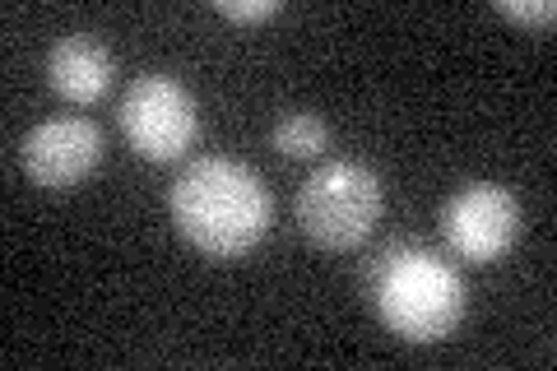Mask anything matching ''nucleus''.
<instances>
[{"label":"nucleus","mask_w":557,"mask_h":371,"mask_svg":"<svg viewBox=\"0 0 557 371\" xmlns=\"http://www.w3.org/2000/svg\"><path fill=\"white\" fill-rule=\"evenodd\" d=\"M172 223L196 251L214 260H237L270 233V190L237 158H200L172 182Z\"/></svg>","instance_id":"nucleus-1"},{"label":"nucleus","mask_w":557,"mask_h":371,"mask_svg":"<svg viewBox=\"0 0 557 371\" xmlns=\"http://www.w3.org/2000/svg\"><path fill=\"white\" fill-rule=\"evenodd\" d=\"M372 307L381 325L409 344H442L465 321V279L423 246H395L372 270Z\"/></svg>","instance_id":"nucleus-2"},{"label":"nucleus","mask_w":557,"mask_h":371,"mask_svg":"<svg viewBox=\"0 0 557 371\" xmlns=\"http://www.w3.org/2000/svg\"><path fill=\"white\" fill-rule=\"evenodd\" d=\"M381 205L386 196H381L376 172L362 163H325L298 190V223L325 251H354L358 242L372 237Z\"/></svg>","instance_id":"nucleus-3"},{"label":"nucleus","mask_w":557,"mask_h":371,"mask_svg":"<svg viewBox=\"0 0 557 371\" xmlns=\"http://www.w3.org/2000/svg\"><path fill=\"white\" fill-rule=\"evenodd\" d=\"M121 131L145 163H177L200 135V108L172 75H139L121 98Z\"/></svg>","instance_id":"nucleus-4"},{"label":"nucleus","mask_w":557,"mask_h":371,"mask_svg":"<svg viewBox=\"0 0 557 371\" xmlns=\"http://www.w3.org/2000/svg\"><path fill=\"white\" fill-rule=\"evenodd\" d=\"M442 233L450 251L469 264H493L516 246L520 237V205L507 186L474 182L456 190L442 209Z\"/></svg>","instance_id":"nucleus-5"},{"label":"nucleus","mask_w":557,"mask_h":371,"mask_svg":"<svg viewBox=\"0 0 557 371\" xmlns=\"http://www.w3.org/2000/svg\"><path fill=\"white\" fill-rule=\"evenodd\" d=\"M24 172L42 190H75L102 163V131L89 116H51L24 135Z\"/></svg>","instance_id":"nucleus-6"},{"label":"nucleus","mask_w":557,"mask_h":371,"mask_svg":"<svg viewBox=\"0 0 557 371\" xmlns=\"http://www.w3.org/2000/svg\"><path fill=\"white\" fill-rule=\"evenodd\" d=\"M112 51L102 47L94 33H70L47 51V84L57 88L65 102H98L112 88Z\"/></svg>","instance_id":"nucleus-7"},{"label":"nucleus","mask_w":557,"mask_h":371,"mask_svg":"<svg viewBox=\"0 0 557 371\" xmlns=\"http://www.w3.org/2000/svg\"><path fill=\"white\" fill-rule=\"evenodd\" d=\"M325 145H330V131L307 112H288L274 126V149L284 158H321Z\"/></svg>","instance_id":"nucleus-8"},{"label":"nucleus","mask_w":557,"mask_h":371,"mask_svg":"<svg viewBox=\"0 0 557 371\" xmlns=\"http://www.w3.org/2000/svg\"><path fill=\"white\" fill-rule=\"evenodd\" d=\"M497 14L516 24H530V28H548L557 20V5L553 0H497Z\"/></svg>","instance_id":"nucleus-9"},{"label":"nucleus","mask_w":557,"mask_h":371,"mask_svg":"<svg viewBox=\"0 0 557 371\" xmlns=\"http://www.w3.org/2000/svg\"><path fill=\"white\" fill-rule=\"evenodd\" d=\"M284 10L278 0H219V14L233 24H260V20H274Z\"/></svg>","instance_id":"nucleus-10"}]
</instances>
